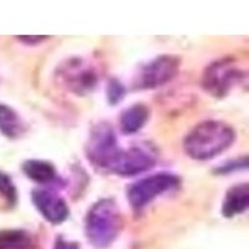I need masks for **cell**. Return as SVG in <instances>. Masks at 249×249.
<instances>
[{"mask_svg": "<svg viewBox=\"0 0 249 249\" xmlns=\"http://www.w3.org/2000/svg\"><path fill=\"white\" fill-rule=\"evenodd\" d=\"M235 132L231 124L217 120L197 124L187 133L183 141L184 152L196 161H208L230 148Z\"/></svg>", "mask_w": 249, "mask_h": 249, "instance_id": "cell-1", "label": "cell"}, {"mask_svg": "<svg viewBox=\"0 0 249 249\" xmlns=\"http://www.w3.org/2000/svg\"><path fill=\"white\" fill-rule=\"evenodd\" d=\"M122 226L124 218L116 201L102 198L93 203L86 214V238L95 248H107L116 241Z\"/></svg>", "mask_w": 249, "mask_h": 249, "instance_id": "cell-2", "label": "cell"}, {"mask_svg": "<svg viewBox=\"0 0 249 249\" xmlns=\"http://www.w3.org/2000/svg\"><path fill=\"white\" fill-rule=\"evenodd\" d=\"M55 77L61 88L84 96L96 88L101 79V69L88 57H69L59 64Z\"/></svg>", "mask_w": 249, "mask_h": 249, "instance_id": "cell-3", "label": "cell"}, {"mask_svg": "<svg viewBox=\"0 0 249 249\" xmlns=\"http://www.w3.org/2000/svg\"><path fill=\"white\" fill-rule=\"evenodd\" d=\"M248 71L246 65L233 56H226L207 66L202 75V86L214 97L227 96L235 86L246 84Z\"/></svg>", "mask_w": 249, "mask_h": 249, "instance_id": "cell-4", "label": "cell"}, {"mask_svg": "<svg viewBox=\"0 0 249 249\" xmlns=\"http://www.w3.org/2000/svg\"><path fill=\"white\" fill-rule=\"evenodd\" d=\"M121 148L112 126L101 122L91 130L86 143V156L95 167L108 172Z\"/></svg>", "mask_w": 249, "mask_h": 249, "instance_id": "cell-5", "label": "cell"}, {"mask_svg": "<svg viewBox=\"0 0 249 249\" xmlns=\"http://www.w3.org/2000/svg\"><path fill=\"white\" fill-rule=\"evenodd\" d=\"M179 178L173 173L161 172L133 182L127 190V199L135 211L143 210L153 199L179 186Z\"/></svg>", "mask_w": 249, "mask_h": 249, "instance_id": "cell-6", "label": "cell"}, {"mask_svg": "<svg viewBox=\"0 0 249 249\" xmlns=\"http://www.w3.org/2000/svg\"><path fill=\"white\" fill-rule=\"evenodd\" d=\"M179 57L162 54L141 65L137 70L133 86L135 89H156L173 79L179 69Z\"/></svg>", "mask_w": 249, "mask_h": 249, "instance_id": "cell-7", "label": "cell"}, {"mask_svg": "<svg viewBox=\"0 0 249 249\" xmlns=\"http://www.w3.org/2000/svg\"><path fill=\"white\" fill-rule=\"evenodd\" d=\"M156 162L157 155L152 147L147 144H133L128 148H121L108 172L130 177L147 172L155 167Z\"/></svg>", "mask_w": 249, "mask_h": 249, "instance_id": "cell-8", "label": "cell"}, {"mask_svg": "<svg viewBox=\"0 0 249 249\" xmlns=\"http://www.w3.org/2000/svg\"><path fill=\"white\" fill-rule=\"evenodd\" d=\"M31 201L37 212L53 224L65 222L70 214V210L65 199L55 191L49 188H35L31 192Z\"/></svg>", "mask_w": 249, "mask_h": 249, "instance_id": "cell-9", "label": "cell"}, {"mask_svg": "<svg viewBox=\"0 0 249 249\" xmlns=\"http://www.w3.org/2000/svg\"><path fill=\"white\" fill-rule=\"evenodd\" d=\"M249 204L248 183L234 184L227 191L222 204V214L226 218H233L247 211Z\"/></svg>", "mask_w": 249, "mask_h": 249, "instance_id": "cell-10", "label": "cell"}, {"mask_svg": "<svg viewBox=\"0 0 249 249\" xmlns=\"http://www.w3.org/2000/svg\"><path fill=\"white\" fill-rule=\"evenodd\" d=\"M150 119V110L143 104H135L122 111L120 116V127L126 135L136 133L143 127Z\"/></svg>", "mask_w": 249, "mask_h": 249, "instance_id": "cell-11", "label": "cell"}, {"mask_svg": "<svg viewBox=\"0 0 249 249\" xmlns=\"http://www.w3.org/2000/svg\"><path fill=\"white\" fill-rule=\"evenodd\" d=\"M23 171L28 178L43 186L54 183L57 179L54 164L44 160H28L23 163Z\"/></svg>", "mask_w": 249, "mask_h": 249, "instance_id": "cell-12", "label": "cell"}, {"mask_svg": "<svg viewBox=\"0 0 249 249\" xmlns=\"http://www.w3.org/2000/svg\"><path fill=\"white\" fill-rule=\"evenodd\" d=\"M25 131V124L19 113L10 106L0 104V132L9 139H17Z\"/></svg>", "mask_w": 249, "mask_h": 249, "instance_id": "cell-13", "label": "cell"}, {"mask_svg": "<svg viewBox=\"0 0 249 249\" xmlns=\"http://www.w3.org/2000/svg\"><path fill=\"white\" fill-rule=\"evenodd\" d=\"M35 241L31 233L24 230L0 231V249H34Z\"/></svg>", "mask_w": 249, "mask_h": 249, "instance_id": "cell-14", "label": "cell"}, {"mask_svg": "<svg viewBox=\"0 0 249 249\" xmlns=\"http://www.w3.org/2000/svg\"><path fill=\"white\" fill-rule=\"evenodd\" d=\"M0 195L3 196L9 206H14L17 203V187H15L12 177L3 171H0Z\"/></svg>", "mask_w": 249, "mask_h": 249, "instance_id": "cell-15", "label": "cell"}, {"mask_svg": "<svg viewBox=\"0 0 249 249\" xmlns=\"http://www.w3.org/2000/svg\"><path fill=\"white\" fill-rule=\"evenodd\" d=\"M126 89L117 79H111L108 81L107 89H106V95H107V101L111 105H116L124 97Z\"/></svg>", "mask_w": 249, "mask_h": 249, "instance_id": "cell-16", "label": "cell"}, {"mask_svg": "<svg viewBox=\"0 0 249 249\" xmlns=\"http://www.w3.org/2000/svg\"><path fill=\"white\" fill-rule=\"evenodd\" d=\"M54 249H80V247L75 242L66 241L64 238H57Z\"/></svg>", "mask_w": 249, "mask_h": 249, "instance_id": "cell-17", "label": "cell"}, {"mask_svg": "<svg viewBox=\"0 0 249 249\" xmlns=\"http://www.w3.org/2000/svg\"><path fill=\"white\" fill-rule=\"evenodd\" d=\"M18 39L20 40V41H23V43H25V44H30V45H35V44H37V43H41V41H43V40H46L48 39V37L46 36H28V35H26V36H19L18 37Z\"/></svg>", "mask_w": 249, "mask_h": 249, "instance_id": "cell-18", "label": "cell"}]
</instances>
